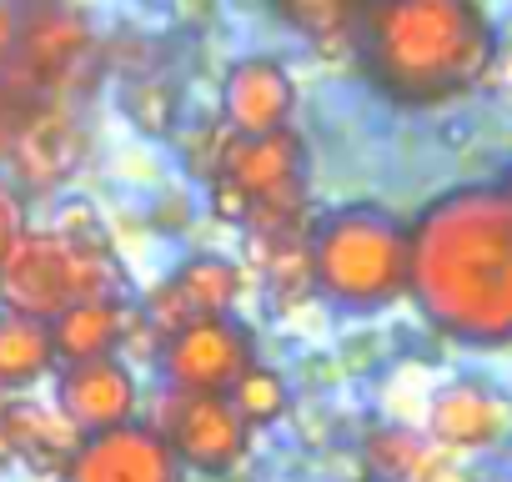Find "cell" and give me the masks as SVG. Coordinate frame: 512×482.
Listing matches in <instances>:
<instances>
[{
  "mask_svg": "<svg viewBox=\"0 0 512 482\" xmlns=\"http://www.w3.org/2000/svg\"><path fill=\"white\" fill-rule=\"evenodd\" d=\"M407 241V297L422 322L462 347H512V191L452 186L407 221Z\"/></svg>",
  "mask_w": 512,
  "mask_h": 482,
  "instance_id": "cell-1",
  "label": "cell"
},
{
  "mask_svg": "<svg viewBox=\"0 0 512 482\" xmlns=\"http://www.w3.org/2000/svg\"><path fill=\"white\" fill-rule=\"evenodd\" d=\"M352 46L362 76L397 106L457 101L497 61V36L477 0H367Z\"/></svg>",
  "mask_w": 512,
  "mask_h": 482,
  "instance_id": "cell-2",
  "label": "cell"
},
{
  "mask_svg": "<svg viewBox=\"0 0 512 482\" xmlns=\"http://www.w3.org/2000/svg\"><path fill=\"white\" fill-rule=\"evenodd\" d=\"M407 221L377 201H347L307 226V282L337 312L372 317L407 297Z\"/></svg>",
  "mask_w": 512,
  "mask_h": 482,
  "instance_id": "cell-3",
  "label": "cell"
},
{
  "mask_svg": "<svg viewBox=\"0 0 512 482\" xmlns=\"http://www.w3.org/2000/svg\"><path fill=\"white\" fill-rule=\"evenodd\" d=\"M121 262L106 236H71L61 226H26L0 262V307L51 322L76 302L121 297Z\"/></svg>",
  "mask_w": 512,
  "mask_h": 482,
  "instance_id": "cell-4",
  "label": "cell"
},
{
  "mask_svg": "<svg viewBox=\"0 0 512 482\" xmlns=\"http://www.w3.org/2000/svg\"><path fill=\"white\" fill-rule=\"evenodd\" d=\"M91 51L96 36L86 16H76L61 0H16V36L6 66L36 101L61 106V96L81 81Z\"/></svg>",
  "mask_w": 512,
  "mask_h": 482,
  "instance_id": "cell-5",
  "label": "cell"
},
{
  "mask_svg": "<svg viewBox=\"0 0 512 482\" xmlns=\"http://www.w3.org/2000/svg\"><path fill=\"white\" fill-rule=\"evenodd\" d=\"M246 367H256V337L236 312L196 317L156 347V372L171 392L226 397Z\"/></svg>",
  "mask_w": 512,
  "mask_h": 482,
  "instance_id": "cell-6",
  "label": "cell"
},
{
  "mask_svg": "<svg viewBox=\"0 0 512 482\" xmlns=\"http://www.w3.org/2000/svg\"><path fill=\"white\" fill-rule=\"evenodd\" d=\"M151 427L171 442L176 462L191 467V472H206V477H221L231 472L241 457H246V427L241 417L231 412L226 397H201V392H161V407L151 417Z\"/></svg>",
  "mask_w": 512,
  "mask_h": 482,
  "instance_id": "cell-7",
  "label": "cell"
},
{
  "mask_svg": "<svg viewBox=\"0 0 512 482\" xmlns=\"http://www.w3.org/2000/svg\"><path fill=\"white\" fill-rule=\"evenodd\" d=\"M56 477L61 482H181L186 467L176 462L171 442L136 417L126 427L81 437Z\"/></svg>",
  "mask_w": 512,
  "mask_h": 482,
  "instance_id": "cell-8",
  "label": "cell"
},
{
  "mask_svg": "<svg viewBox=\"0 0 512 482\" xmlns=\"http://www.w3.org/2000/svg\"><path fill=\"white\" fill-rule=\"evenodd\" d=\"M56 412L81 432H111L136 422L141 412V387L126 367V357H91V362H66L56 367Z\"/></svg>",
  "mask_w": 512,
  "mask_h": 482,
  "instance_id": "cell-9",
  "label": "cell"
},
{
  "mask_svg": "<svg viewBox=\"0 0 512 482\" xmlns=\"http://www.w3.org/2000/svg\"><path fill=\"white\" fill-rule=\"evenodd\" d=\"M512 432V397L482 377H457L427 402V442L442 452H482Z\"/></svg>",
  "mask_w": 512,
  "mask_h": 482,
  "instance_id": "cell-10",
  "label": "cell"
},
{
  "mask_svg": "<svg viewBox=\"0 0 512 482\" xmlns=\"http://www.w3.org/2000/svg\"><path fill=\"white\" fill-rule=\"evenodd\" d=\"M297 111V86L282 61L272 56H246L221 81V126L231 136H267L287 131Z\"/></svg>",
  "mask_w": 512,
  "mask_h": 482,
  "instance_id": "cell-11",
  "label": "cell"
},
{
  "mask_svg": "<svg viewBox=\"0 0 512 482\" xmlns=\"http://www.w3.org/2000/svg\"><path fill=\"white\" fill-rule=\"evenodd\" d=\"M126 302L106 297V302H76L66 312H56L51 327V347H56V367L66 362H91V357H116L121 337H126Z\"/></svg>",
  "mask_w": 512,
  "mask_h": 482,
  "instance_id": "cell-12",
  "label": "cell"
},
{
  "mask_svg": "<svg viewBox=\"0 0 512 482\" xmlns=\"http://www.w3.org/2000/svg\"><path fill=\"white\" fill-rule=\"evenodd\" d=\"M0 427H6L16 457H26L31 467H46V472H61L66 457L76 452L81 432L56 412V402H0Z\"/></svg>",
  "mask_w": 512,
  "mask_h": 482,
  "instance_id": "cell-13",
  "label": "cell"
},
{
  "mask_svg": "<svg viewBox=\"0 0 512 482\" xmlns=\"http://www.w3.org/2000/svg\"><path fill=\"white\" fill-rule=\"evenodd\" d=\"M51 372H56L51 327L41 317L0 307V392H26Z\"/></svg>",
  "mask_w": 512,
  "mask_h": 482,
  "instance_id": "cell-14",
  "label": "cell"
},
{
  "mask_svg": "<svg viewBox=\"0 0 512 482\" xmlns=\"http://www.w3.org/2000/svg\"><path fill=\"white\" fill-rule=\"evenodd\" d=\"M241 267L236 262H226V257H191V262H181L171 277H166V287L176 292V302H181V312L196 322V317H226V312H236V297H241Z\"/></svg>",
  "mask_w": 512,
  "mask_h": 482,
  "instance_id": "cell-15",
  "label": "cell"
},
{
  "mask_svg": "<svg viewBox=\"0 0 512 482\" xmlns=\"http://www.w3.org/2000/svg\"><path fill=\"white\" fill-rule=\"evenodd\" d=\"M437 442H427L412 427H377L362 442V462L377 482H417V472L432 462Z\"/></svg>",
  "mask_w": 512,
  "mask_h": 482,
  "instance_id": "cell-16",
  "label": "cell"
},
{
  "mask_svg": "<svg viewBox=\"0 0 512 482\" xmlns=\"http://www.w3.org/2000/svg\"><path fill=\"white\" fill-rule=\"evenodd\" d=\"M226 402H231V412L241 417V427L256 432V427H272V422L287 417V407H292V387H287L282 372H272V367L256 362V367H246V372L236 377V387L226 392Z\"/></svg>",
  "mask_w": 512,
  "mask_h": 482,
  "instance_id": "cell-17",
  "label": "cell"
},
{
  "mask_svg": "<svg viewBox=\"0 0 512 482\" xmlns=\"http://www.w3.org/2000/svg\"><path fill=\"white\" fill-rule=\"evenodd\" d=\"M267 6L307 41H347L367 0H267Z\"/></svg>",
  "mask_w": 512,
  "mask_h": 482,
  "instance_id": "cell-18",
  "label": "cell"
},
{
  "mask_svg": "<svg viewBox=\"0 0 512 482\" xmlns=\"http://www.w3.org/2000/svg\"><path fill=\"white\" fill-rule=\"evenodd\" d=\"M26 226H31V216H26V191H21L16 181L0 176V262L11 257V247L26 236Z\"/></svg>",
  "mask_w": 512,
  "mask_h": 482,
  "instance_id": "cell-19",
  "label": "cell"
},
{
  "mask_svg": "<svg viewBox=\"0 0 512 482\" xmlns=\"http://www.w3.org/2000/svg\"><path fill=\"white\" fill-rule=\"evenodd\" d=\"M502 186H507V191H512V171H507V181H502Z\"/></svg>",
  "mask_w": 512,
  "mask_h": 482,
  "instance_id": "cell-20",
  "label": "cell"
},
{
  "mask_svg": "<svg viewBox=\"0 0 512 482\" xmlns=\"http://www.w3.org/2000/svg\"><path fill=\"white\" fill-rule=\"evenodd\" d=\"M507 86H512V66H507Z\"/></svg>",
  "mask_w": 512,
  "mask_h": 482,
  "instance_id": "cell-21",
  "label": "cell"
}]
</instances>
